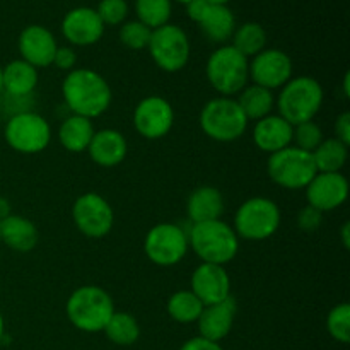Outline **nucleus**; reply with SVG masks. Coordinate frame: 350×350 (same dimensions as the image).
Segmentation results:
<instances>
[{
  "mask_svg": "<svg viewBox=\"0 0 350 350\" xmlns=\"http://www.w3.org/2000/svg\"><path fill=\"white\" fill-rule=\"evenodd\" d=\"M62 94L72 115L98 118L108 111L113 92L108 81L91 68H74L62 84Z\"/></svg>",
  "mask_w": 350,
  "mask_h": 350,
  "instance_id": "1",
  "label": "nucleus"
},
{
  "mask_svg": "<svg viewBox=\"0 0 350 350\" xmlns=\"http://www.w3.org/2000/svg\"><path fill=\"white\" fill-rule=\"evenodd\" d=\"M187 234L188 246L193 250L202 263L224 267L226 263L232 262L239 252L238 234L232 226L222 219L191 224Z\"/></svg>",
  "mask_w": 350,
  "mask_h": 350,
  "instance_id": "2",
  "label": "nucleus"
},
{
  "mask_svg": "<svg viewBox=\"0 0 350 350\" xmlns=\"http://www.w3.org/2000/svg\"><path fill=\"white\" fill-rule=\"evenodd\" d=\"M67 318L77 330L99 334L115 313L111 296L99 286H81L70 294L65 304Z\"/></svg>",
  "mask_w": 350,
  "mask_h": 350,
  "instance_id": "3",
  "label": "nucleus"
},
{
  "mask_svg": "<svg viewBox=\"0 0 350 350\" xmlns=\"http://www.w3.org/2000/svg\"><path fill=\"white\" fill-rule=\"evenodd\" d=\"M323 88L317 79L299 75L280 88L275 105L279 115L294 126L314 120L323 106Z\"/></svg>",
  "mask_w": 350,
  "mask_h": 350,
  "instance_id": "4",
  "label": "nucleus"
},
{
  "mask_svg": "<svg viewBox=\"0 0 350 350\" xmlns=\"http://www.w3.org/2000/svg\"><path fill=\"white\" fill-rule=\"evenodd\" d=\"M208 84L221 96L232 98L248 85L250 60L231 44L217 48L205 65Z\"/></svg>",
  "mask_w": 350,
  "mask_h": 350,
  "instance_id": "5",
  "label": "nucleus"
},
{
  "mask_svg": "<svg viewBox=\"0 0 350 350\" xmlns=\"http://www.w3.org/2000/svg\"><path fill=\"white\" fill-rule=\"evenodd\" d=\"M198 122L208 139L224 144L241 139L250 123L236 98H226V96H219L205 103Z\"/></svg>",
  "mask_w": 350,
  "mask_h": 350,
  "instance_id": "6",
  "label": "nucleus"
},
{
  "mask_svg": "<svg viewBox=\"0 0 350 350\" xmlns=\"http://www.w3.org/2000/svg\"><path fill=\"white\" fill-rule=\"evenodd\" d=\"M282 214L272 198L253 197L239 205L234 215V232L248 241H263L279 231Z\"/></svg>",
  "mask_w": 350,
  "mask_h": 350,
  "instance_id": "7",
  "label": "nucleus"
},
{
  "mask_svg": "<svg viewBox=\"0 0 350 350\" xmlns=\"http://www.w3.org/2000/svg\"><path fill=\"white\" fill-rule=\"evenodd\" d=\"M270 180L286 190H304L317 176L313 154L289 146L275 154H270L267 163Z\"/></svg>",
  "mask_w": 350,
  "mask_h": 350,
  "instance_id": "8",
  "label": "nucleus"
},
{
  "mask_svg": "<svg viewBox=\"0 0 350 350\" xmlns=\"http://www.w3.org/2000/svg\"><path fill=\"white\" fill-rule=\"evenodd\" d=\"M149 51L154 64L164 72H180L190 60V40L180 26L164 24L152 29L149 41Z\"/></svg>",
  "mask_w": 350,
  "mask_h": 350,
  "instance_id": "9",
  "label": "nucleus"
},
{
  "mask_svg": "<svg viewBox=\"0 0 350 350\" xmlns=\"http://www.w3.org/2000/svg\"><path fill=\"white\" fill-rule=\"evenodd\" d=\"M188 234L181 226L161 222L149 229L144 239L146 256L157 267H174L187 256Z\"/></svg>",
  "mask_w": 350,
  "mask_h": 350,
  "instance_id": "10",
  "label": "nucleus"
},
{
  "mask_svg": "<svg viewBox=\"0 0 350 350\" xmlns=\"http://www.w3.org/2000/svg\"><path fill=\"white\" fill-rule=\"evenodd\" d=\"M5 142L21 154H40L50 146L51 129L46 118L36 111L21 113L7 120Z\"/></svg>",
  "mask_w": 350,
  "mask_h": 350,
  "instance_id": "11",
  "label": "nucleus"
},
{
  "mask_svg": "<svg viewBox=\"0 0 350 350\" xmlns=\"http://www.w3.org/2000/svg\"><path fill=\"white\" fill-rule=\"evenodd\" d=\"M72 221L82 234L99 239L111 232L115 224V212L105 197L89 191L81 195L72 205Z\"/></svg>",
  "mask_w": 350,
  "mask_h": 350,
  "instance_id": "12",
  "label": "nucleus"
},
{
  "mask_svg": "<svg viewBox=\"0 0 350 350\" xmlns=\"http://www.w3.org/2000/svg\"><path fill=\"white\" fill-rule=\"evenodd\" d=\"M133 125L144 139H163L174 125L173 106L161 96H147L133 109Z\"/></svg>",
  "mask_w": 350,
  "mask_h": 350,
  "instance_id": "13",
  "label": "nucleus"
},
{
  "mask_svg": "<svg viewBox=\"0 0 350 350\" xmlns=\"http://www.w3.org/2000/svg\"><path fill=\"white\" fill-rule=\"evenodd\" d=\"M293 79V60L277 48H265L250 62V81L262 88L280 89Z\"/></svg>",
  "mask_w": 350,
  "mask_h": 350,
  "instance_id": "14",
  "label": "nucleus"
},
{
  "mask_svg": "<svg viewBox=\"0 0 350 350\" xmlns=\"http://www.w3.org/2000/svg\"><path fill=\"white\" fill-rule=\"evenodd\" d=\"M304 190L308 205L325 214L345 204L349 197V181L342 173H317Z\"/></svg>",
  "mask_w": 350,
  "mask_h": 350,
  "instance_id": "15",
  "label": "nucleus"
},
{
  "mask_svg": "<svg viewBox=\"0 0 350 350\" xmlns=\"http://www.w3.org/2000/svg\"><path fill=\"white\" fill-rule=\"evenodd\" d=\"M191 293L204 306L222 303L231 296V277L222 265L200 263L191 273Z\"/></svg>",
  "mask_w": 350,
  "mask_h": 350,
  "instance_id": "16",
  "label": "nucleus"
},
{
  "mask_svg": "<svg viewBox=\"0 0 350 350\" xmlns=\"http://www.w3.org/2000/svg\"><path fill=\"white\" fill-rule=\"evenodd\" d=\"M62 33L65 40L74 46H91L103 38L105 24L101 23L94 9L77 7L64 17Z\"/></svg>",
  "mask_w": 350,
  "mask_h": 350,
  "instance_id": "17",
  "label": "nucleus"
},
{
  "mask_svg": "<svg viewBox=\"0 0 350 350\" xmlns=\"http://www.w3.org/2000/svg\"><path fill=\"white\" fill-rule=\"evenodd\" d=\"M57 48V40L44 26H27L19 36L21 57L34 68H43L53 64Z\"/></svg>",
  "mask_w": 350,
  "mask_h": 350,
  "instance_id": "18",
  "label": "nucleus"
},
{
  "mask_svg": "<svg viewBox=\"0 0 350 350\" xmlns=\"http://www.w3.org/2000/svg\"><path fill=\"white\" fill-rule=\"evenodd\" d=\"M236 313H238V303L232 296H229L222 303L204 306V311L197 320L198 334H200L198 337L217 342V344L224 340L234 327Z\"/></svg>",
  "mask_w": 350,
  "mask_h": 350,
  "instance_id": "19",
  "label": "nucleus"
},
{
  "mask_svg": "<svg viewBox=\"0 0 350 350\" xmlns=\"http://www.w3.org/2000/svg\"><path fill=\"white\" fill-rule=\"evenodd\" d=\"M293 130L294 126L280 115H269L256 122L253 142L262 152L275 154L293 146Z\"/></svg>",
  "mask_w": 350,
  "mask_h": 350,
  "instance_id": "20",
  "label": "nucleus"
},
{
  "mask_svg": "<svg viewBox=\"0 0 350 350\" xmlns=\"http://www.w3.org/2000/svg\"><path fill=\"white\" fill-rule=\"evenodd\" d=\"M91 159L101 167H115L123 163L129 152V144L125 135L115 129H105L94 132L88 147Z\"/></svg>",
  "mask_w": 350,
  "mask_h": 350,
  "instance_id": "21",
  "label": "nucleus"
},
{
  "mask_svg": "<svg viewBox=\"0 0 350 350\" xmlns=\"http://www.w3.org/2000/svg\"><path fill=\"white\" fill-rule=\"evenodd\" d=\"M224 195L215 187H198L190 193L187 214L191 224L217 221L224 214Z\"/></svg>",
  "mask_w": 350,
  "mask_h": 350,
  "instance_id": "22",
  "label": "nucleus"
},
{
  "mask_svg": "<svg viewBox=\"0 0 350 350\" xmlns=\"http://www.w3.org/2000/svg\"><path fill=\"white\" fill-rule=\"evenodd\" d=\"M40 232L33 221L23 215L10 214L0 221V241L10 250L19 253H27L36 248Z\"/></svg>",
  "mask_w": 350,
  "mask_h": 350,
  "instance_id": "23",
  "label": "nucleus"
},
{
  "mask_svg": "<svg viewBox=\"0 0 350 350\" xmlns=\"http://www.w3.org/2000/svg\"><path fill=\"white\" fill-rule=\"evenodd\" d=\"M202 33L212 43H226L229 38H232L236 29L234 14L231 12L228 5H211L205 10L204 17L198 21Z\"/></svg>",
  "mask_w": 350,
  "mask_h": 350,
  "instance_id": "24",
  "label": "nucleus"
},
{
  "mask_svg": "<svg viewBox=\"0 0 350 350\" xmlns=\"http://www.w3.org/2000/svg\"><path fill=\"white\" fill-rule=\"evenodd\" d=\"M94 132L96 130L94 125H92V120L70 115L62 122L60 129H58V140H60L62 147L65 150L79 154L88 150L89 144L94 137Z\"/></svg>",
  "mask_w": 350,
  "mask_h": 350,
  "instance_id": "25",
  "label": "nucleus"
},
{
  "mask_svg": "<svg viewBox=\"0 0 350 350\" xmlns=\"http://www.w3.org/2000/svg\"><path fill=\"white\" fill-rule=\"evenodd\" d=\"M3 92L12 96L33 94L38 85V68L27 62L14 60L2 68Z\"/></svg>",
  "mask_w": 350,
  "mask_h": 350,
  "instance_id": "26",
  "label": "nucleus"
},
{
  "mask_svg": "<svg viewBox=\"0 0 350 350\" xmlns=\"http://www.w3.org/2000/svg\"><path fill=\"white\" fill-rule=\"evenodd\" d=\"M239 108L245 113L246 120L252 122H258V120L265 118V116L272 115V109L275 106V96L270 89L262 88V85H246L236 98Z\"/></svg>",
  "mask_w": 350,
  "mask_h": 350,
  "instance_id": "27",
  "label": "nucleus"
},
{
  "mask_svg": "<svg viewBox=\"0 0 350 350\" xmlns=\"http://www.w3.org/2000/svg\"><path fill=\"white\" fill-rule=\"evenodd\" d=\"M318 173H342L349 159V146L338 139H323L313 152Z\"/></svg>",
  "mask_w": 350,
  "mask_h": 350,
  "instance_id": "28",
  "label": "nucleus"
},
{
  "mask_svg": "<svg viewBox=\"0 0 350 350\" xmlns=\"http://www.w3.org/2000/svg\"><path fill=\"white\" fill-rule=\"evenodd\" d=\"M105 335L109 342L120 347L133 345L140 337L139 321L125 311H115L105 327Z\"/></svg>",
  "mask_w": 350,
  "mask_h": 350,
  "instance_id": "29",
  "label": "nucleus"
},
{
  "mask_svg": "<svg viewBox=\"0 0 350 350\" xmlns=\"http://www.w3.org/2000/svg\"><path fill=\"white\" fill-rule=\"evenodd\" d=\"M167 314L176 323H197L198 317L204 311V304L191 291H178L167 299Z\"/></svg>",
  "mask_w": 350,
  "mask_h": 350,
  "instance_id": "30",
  "label": "nucleus"
},
{
  "mask_svg": "<svg viewBox=\"0 0 350 350\" xmlns=\"http://www.w3.org/2000/svg\"><path fill=\"white\" fill-rule=\"evenodd\" d=\"M246 58H253L267 48V31L258 23H246L234 29L232 44Z\"/></svg>",
  "mask_w": 350,
  "mask_h": 350,
  "instance_id": "31",
  "label": "nucleus"
},
{
  "mask_svg": "<svg viewBox=\"0 0 350 350\" xmlns=\"http://www.w3.org/2000/svg\"><path fill=\"white\" fill-rule=\"evenodd\" d=\"M135 10L139 21L150 29L170 24L171 0H137Z\"/></svg>",
  "mask_w": 350,
  "mask_h": 350,
  "instance_id": "32",
  "label": "nucleus"
},
{
  "mask_svg": "<svg viewBox=\"0 0 350 350\" xmlns=\"http://www.w3.org/2000/svg\"><path fill=\"white\" fill-rule=\"evenodd\" d=\"M327 330L334 340L340 344L350 342V306L347 303L337 304L327 317Z\"/></svg>",
  "mask_w": 350,
  "mask_h": 350,
  "instance_id": "33",
  "label": "nucleus"
},
{
  "mask_svg": "<svg viewBox=\"0 0 350 350\" xmlns=\"http://www.w3.org/2000/svg\"><path fill=\"white\" fill-rule=\"evenodd\" d=\"M293 142L294 147H297V149L313 154L317 147L323 142V132H321L320 125L314 123L313 120L299 123V125H294Z\"/></svg>",
  "mask_w": 350,
  "mask_h": 350,
  "instance_id": "34",
  "label": "nucleus"
},
{
  "mask_svg": "<svg viewBox=\"0 0 350 350\" xmlns=\"http://www.w3.org/2000/svg\"><path fill=\"white\" fill-rule=\"evenodd\" d=\"M152 29L140 21H129L120 29V41L130 50H144L149 46Z\"/></svg>",
  "mask_w": 350,
  "mask_h": 350,
  "instance_id": "35",
  "label": "nucleus"
},
{
  "mask_svg": "<svg viewBox=\"0 0 350 350\" xmlns=\"http://www.w3.org/2000/svg\"><path fill=\"white\" fill-rule=\"evenodd\" d=\"M96 12L105 26H118L129 14V3L125 0H101Z\"/></svg>",
  "mask_w": 350,
  "mask_h": 350,
  "instance_id": "36",
  "label": "nucleus"
},
{
  "mask_svg": "<svg viewBox=\"0 0 350 350\" xmlns=\"http://www.w3.org/2000/svg\"><path fill=\"white\" fill-rule=\"evenodd\" d=\"M34 98L29 96H12L2 92L0 94V115H7L9 118L21 115V113L34 111Z\"/></svg>",
  "mask_w": 350,
  "mask_h": 350,
  "instance_id": "37",
  "label": "nucleus"
},
{
  "mask_svg": "<svg viewBox=\"0 0 350 350\" xmlns=\"http://www.w3.org/2000/svg\"><path fill=\"white\" fill-rule=\"evenodd\" d=\"M323 224V212H320L318 208L306 205L304 208H301L299 214H297V228L303 232H314L321 228Z\"/></svg>",
  "mask_w": 350,
  "mask_h": 350,
  "instance_id": "38",
  "label": "nucleus"
},
{
  "mask_svg": "<svg viewBox=\"0 0 350 350\" xmlns=\"http://www.w3.org/2000/svg\"><path fill=\"white\" fill-rule=\"evenodd\" d=\"M75 64H77V53H75L74 48L70 46H58L57 51H55L53 64L60 70L72 72L75 68Z\"/></svg>",
  "mask_w": 350,
  "mask_h": 350,
  "instance_id": "39",
  "label": "nucleus"
},
{
  "mask_svg": "<svg viewBox=\"0 0 350 350\" xmlns=\"http://www.w3.org/2000/svg\"><path fill=\"white\" fill-rule=\"evenodd\" d=\"M335 139L347 144V146L350 144V113H342L335 120Z\"/></svg>",
  "mask_w": 350,
  "mask_h": 350,
  "instance_id": "40",
  "label": "nucleus"
},
{
  "mask_svg": "<svg viewBox=\"0 0 350 350\" xmlns=\"http://www.w3.org/2000/svg\"><path fill=\"white\" fill-rule=\"evenodd\" d=\"M180 350H224L217 342L207 340L204 337H193L185 342Z\"/></svg>",
  "mask_w": 350,
  "mask_h": 350,
  "instance_id": "41",
  "label": "nucleus"
},
{
  "mask_svg": "<svg viewBox=\"0 0 350 350\" xmlns=\"http://www.w3.org/2000/svg\"><path fill=\"white\" fill-rule=\"evenodd\" d=\"M208 5H211V3H208L207 0H190V2L187 3L188 17H190L193 23L198 24V21L204 17L205 10H207Z\"/></svg>",
  "mask_w": 350,
  "mask_h": 350,
  "instance_id": "42",
  "label": "nucleus"
},
{
  "mask_svg": "<svg viewBox=\"0 0 350 350\" xmlns=\"http://www.w3.org/2000/svg\"><path fill=\"white\" fill-rule=\"evenodd\" d=\"M10 214H12V212H10V202L7 200L5 197H0V221L9 217Z\"/></svg>",
  "mask_w": 350,
  "mask_h": 350,
  "instance_id": "43",
  "label": "nucleus"
},
{
  "mask_svg": "<svg viewBox=\"0 0 350 350\" xmlns=\"http://www.w3.org/2000/svg\"><path fill=\"white\" fill-rule=\"evenodd\" d=\"M340 238H342V245H344L345 250L350 248V224L345 222L340 229Z\"/></svg>",
  "mask_w": 350,
  "mask_h": 350,
  "instance_id": "44",
  "label": "nucleus"
},
{
  "mask_svg": "<svg viewBox=\"0 0 350 350\" xmlns=\"http://www.w3.org/2000/svg\"><path fill=\"white\" fill-rule=\"evenodd\" d=\"M349 85H350V74L347 72V74L344 75V96H345V98H349V96H350Z\"/></svg>",
  "mask_w": 350,
  "mask_h": 350,
  "instance_id": "45",
  "label": "nucleus"
},
{
  "mask_svg": "<svg viewBox=\"0 0 350 350\" xmlns=\"http://www.w3.org/2000/svg\"><path fill=\"white\" fill-rule=\"evenodd\" d=\"M208 3H214V5H226L228 2H231V0H207Z\"/></svg>",
  "mask_w": 350,
  "mask_h": 350,
  "instance_id": "46",
  "label": "nucleus"
},
{
  "mask_svg": "<svg viewBox=\"0 0 350 350\" xmlns=\"http://www.w3.org/2000/svg\"><path fill=\"white\" fill-rule=\"evenodd\" d=\"M3 338V318H2V313H0V340Z\"/></svg>",
  "mask_w": 350,
  "mask_h": 350,
  "instance_id": "47",
  "label": "nucleus"
},
{
  "mask_svg": "<svg viewBox=\"0 0 350 350\" xmlns=\"http://www.w3.org/2000/svg\"><path fill=\"white\" fill-rule=\"evenodd\" d=\"M3 92V74H2V67H0V94Z\"/></svg>",
  "mask_w": 350,
  "mask_h": 350,
  "instance_id": "48",
  "label": "nucleus"
},
{
  "mask_svg": "<svg viewBox=\"0 0 350 350\" xmlns=\"http://www.w3.org/2000/svg\"><path fill=\"white\" fill-rule=\"evenodd\" d=\"M176 2H180V3H185V5H187V3L190 2V0H176Z\"/></svg>",
  "mask_w": 350,
  "mask_h": 350,
  "instance_id": "49",
  "label": "nucleus"
},
{
  "mask_svg": "<svg viewBox=\"0 0 350 350\" xmlns=\"http://www.w3.org/2000/svg\"><path fill=\"white\" fill-rule=\"evenodd\" d=\"M0 123H2V115H0Z\"/></svg>",
  "mask_w": 350,
  "mask_h": 350,
  "instance_id": "50",
  "label": "nucleus"
}]
</instances>
